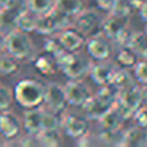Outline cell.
I'll return each instance as SVG.
<instances>
[{"label":"cell","mask_w":147,"mask_h":147,"mask_svg":"<svg viewBox=\"0 0 147 147\" xmlns=\"http://www.w3.org/2000/svg\"><path fill=\"white\" fill-rule=\"evenodd\" d=\"M45 89L46 84L35 78H24L14 87L13 98L19 103V106L29 109V108H36L43 105L45 98Z\"/></svg>","instance_id":"obj_1"},{"label":"cell","mask_w":147,"mask_h":147,"mask_svg":"<svg viewBox=\"0 0 147 147\" xmlns=\"http://www.w3.org/2000/svg\"><path fill=\"white\" fill-rule=\"evenodd\" d=\"M5 51L10 55H13L16 60L29 62L33 60L36 55L35 46L32 38L27 32H22L19 29H13L11 32L5 33Z\"/></svg>","instance_id":"obj_2"},{"label":"cell","mask_w":147,"mask_h":147,"mask_svg":"<svg viewBox=\"0 0 147 147\" xmlns=\"http://www.w3.org/2000/svg\"><path fill=\"white\" fill-rule=\"evenodd\" d=\"M115 106L119 108V111L122 112L125 119L133 117L134 111L142 105L141 101V93H139V84L133 87H128V89L119 90V95L115 98Z\"/></svg>","instance_id":"obj_3"},{"label":"cell","mask_w":147,"mask_h":147,"mask_svg":"<svg viewBox=\"0 0 147 147\" xmlns=\"http://www.w3.org/2000/svg\"><path fill=\"white\" fill-rule=\"evenodd\" d=\"M101 21L103 18L93 8H84L81 13L74 16V26L82 35H93L96 32H101Z\"/></svg>","instance_id":"obj_4"},{"label":"cell","mask_w":147,"mask_h":147,"mask_svg":"<svg viewBox=\"0 0 147 147\" xmlns=\"http://www.w3.org/2000/svg\"><path fill=\"white\" fill-rule=\"evenodd\" d=\"M43 106L46 111L62 112L67 106V95H65V87L59 82H48L45 89V98Z\"/></svg>","instance_id":"obj_5"},{"label":"cell","mask_w":147,"mask_h":147,"mask_svg":"<svg viewBox=\"0 0 147 147\" xmlns=\"http://www.w3.org/2000/svg\"><path fill=\"white\" fill-rule=\"evenodd\" d=\"M84 43H86V48H87V54L93 60H105V59H109L112 55L111 40L101 32L90 35V38Z\"/></svg>","instance_id":"obj_6"},{"label":"cell","mask_w":147,"mask_h":147,"mask_svg":"<svg viewBox=\"0 0 147 147\" xmlns=\"http://www.w3.org/2000/svg\"><path fill=\"white\" fill-rule=\"evenodd\" d=\"M27 8V0H13L10 5L0 8V32L8 33L16 29L18 16Z\"/></svg>","instance_id":"obj_7"},{"label":"cell","mask_w":147,"mask_h":147,"mask_svg":"<svg viewBox=\"0 0 147 147\" xmlns=\"http://www.w3.org/2000/svg\"><path fill=\"white\" fill-rule=\"evenodd\" d=\"M65 87V95H67V103L73 106H82L92 95L90 87L84 82L82 79H70Z\"/></svg>","instance_id":"obj_8"},{"label":"cell","mask_w":147,"mask_h":147,"mask_svg":"<svg viewBox=\"0 0 147 147\" xmlns=\"http://www.w3.org/2000/svg\"><path fill=\"white\" fill-rule=\"evenodd\" d=\"M60 127L63 128L65 134L70 138H74V139L86 134L90 128L89 119L79 114H71V112L63 114V117H60Z\"/></svg>","instance_id":"obj_9"},{"label":"cell","mask_w":147,"mask_h":147,"mask_svg":"<svg viewBox=\"0 0 147 147\" xmlns=\"http://www.w3.org/2000/svg\"><path fill=\"white\" fill-rule=\"evenodd\" d=\"M90 67H92V60L90 59H87L86 55H79L73 52L70 60L67 62V65L62 68V71L70 79H84L86 76H89Z\"/></svg>","instance_id":"obj_10"},{"label":"cell","mask_w":147,"mask_h":147,"mask_svg":"<svg viewBox=\"0 0 147 147\" xmlns=\"http://www.w3.org/2000/svg\"><path fill=\"white\" fill-rule=\"evenodd\" d=\"M117 65L112 63L109 59H105V60H96L95 63H92L90 67L89 74L92 76V81L98 86H103V84H108L112 81L114 78V73L117 70Z\"/></svg>","instance_id":"obj_11"},{"label":"cell","mask_w":147,"mask_h":147,"mask_svg":"<svg viewBox=\"0 0 147 147\" xmlns=\"http://www.w3.org/2000/svg\"><path fill=\"white\" fill-rule=\"evenodd\" d=\"M19 131H21V122L18 119V115L8 111V109L0 111V133L7 139V144L10 139H14L19 134Z\"/></svg>","instance_id":"obj_12"},{"label":"cell","mask_w":147,"mask_h":147,"mask_svg":"<svg viewBox=\"0 0 147 147\" xmlns=\"http://www.w3.org/2000/svg\"><path fill=\"white\" fill-rule=\"evenodd\" d=\"M57 36L60 40V43L63 45V48L70 52L79 51L84 46V41H86V35H82L78 29H73V26L59 30Z\"/></svg>","instance_id":"obj_13"},{"label":"cell","mask_w":147,"mask_h":147,"mask_svg":"<svg viewBox=\"0 0 147 147\" xmlns=\"http://www.w3.org/2000/svg\"><path fill=\"white\" fill-rule=\"evenodd\" d=\"M43 114H45V108L41 106L26 109L22 117L24 130L30 134H38L43 130Z\"/></svg>","instance_id":"obj_14"},{"label":"cell","mask_w":147,"mask_h":147,"mask_svg":"<svg viewBox=\"0 0 147 147\" xmlns=\"http://www.w3.org/2000/svg\"><path fill=\"white\" fill-rule=\"evenodd\" d=\"M59 30H62V27H60L59 13L55 10H51V11H48V13L38 16L35 32H38L40 35H54Z\"/></svg>","instance_id":"obj_15"},{"label":"cell","mask_w":147,"mask_h":147,"mask_svg":"<svg viewBox=\"0 0 147 147\" xmlns=\"http://www.w3.org/2000/svg\"><path fill=\"white\" fill-rule=\"evenodd\" d=\"M111 106H112L111 103L103 100L101 96L96 93V95H90V98L82 105V108H84V112H86V117L89 119V120H98Z\"/></svg>","instance_id":"obj_16"},{"label":"cell","mask_w":147,"mask_h":147,"mask_svg":"<svg viewBox=\"0 0 147 147\" xmlns=\"http://www.w3.org/2000/svg\"><path fill=\"white\" fill-rule=\"evenodd\" d=\"M127 27H128L127 18H120V16H115V14H111V13L101 21V33H105L109 40H114Z\"/></svg>","instance_id":"obj_17"},{"label":"cell","mask_w":147,"mask_h":147,"mask_svg":"<svg viewBox=\"0 0 147 147\" xmlns=\"http://www.w3.org/2000/svg\"><path fill=\"white\" fill-rule=\"evenodd\" d=\"M120 146H130V147H146L147 146V131L146 128L139 127H131L122 134Z\"/></svg>","instance_id":"obj_18"},{"label":"cell","mask_w":147,"mask_h":147,"mask_svg":"<svg viewBox=\"0 0 147 147\" xmlns=\"http://www.w3.org/2000/svg\"><path fill=\"white\" fill-rule=\"evenodd\" d=\"M125 117L122 115V112L119 111V108L115 105H112L101 117L98 119L100 128H109V130H120L123 125Z\"/></svg>","instance_id":"obj_19"},{"label":"cell","mask_w":147,"mask_h":147,"mask_svg":"<svg viewBox=\"0 0 147 147\" xmlns=\"http://www.w3.org/2000/svg\"><path fill=\"white\" fill-rule=\"evenodd\" d=\"M86 7H87V0H55L54 3V10L73 18L78 13H81Z\"/></svg>","instance_id":"obj_20"},{"label":"cell","mask_w":147,"mask_h":147,"mask_svg":"<svg viewBox=\"0 0 147 147\" xmlns=\"http://www.w3.org/2000/svg\"><path fill=\"white\" fill-rule=\"evenodd\" d=\"M36 21H38V14H35L33 11H30L29 8L22 11V13L18 16V21H16V29L22 30V32H35L36 29Z\"/></svg>","instance_id":"obj_21"},{"label":"cell","mask_w":147,"mask_h":147,"mask_svg":"<svg viewBox=\"0 0 147 147\" xmlns=\"http://www.w3.org/2000/svg\"><path fill=\"white\" fill-rule=\"evenodd\" d=\"M128 48L139 59H147V36L142 32H133Z\"/></svg>","instance_id":"obj_22"},{"label":"cell","mask_w":147,"mask_h":147,"mask_svg":"<svg viewBox=\"0 0 147 147\" xmlns=\"http://www.w3.org/2000/svg\"><path fill=\"white\" fill-rule=\"evenodd\" d=\"M111 82L119 90H123V89H128V87L136 86V78L128 71V68H117Z\"/></svg>","instance_id":"obj_23"},{"label":"cell","mask_w":147,"mask_h":147,"mask_svg":"<svg viewBox=\"0 0 147 147\" xmlns=\"http://www.w3.org/2000/svg\"><path fill=\"white\" fill-rule=\"evenodd\" d=\"M52 55H35V59H33V63H35V68L40 71L41 74H46V76H49V74H54L55 73V68H57V65H55V60H52Z\"/></svg>","instance_id":"obj_24"},{"label":"cell","mask_w":147,"mask_h":147,"mask_svg":"<svg viewBox=\"0 0 147 147\" xmlns=\"http://www.w3.org/2000/svg\"><path fill=\"white\" fill-rule=\"evenodd\" d=\"M36 136H38L40 146L45 147H59L63 142L59 130H41Z\"/></svg>","instance_id":"obj_25"},{"label":"cell","mask_w":147,"mask_h":147,"mask_svg":"<svg viewBox=\"0 0 147 147\" xmlns=\"http://www.w3.org/2000/svg\"><path fill=\"white\" fill-rule=\"evenodd\" d=\"M120 130H109V128H100V131L96 133L100 144H106V146H120L122 141Z\"/></svg>","instance_id":"obj_26"},{"label":"cell","mask_w":147,"mask_h":147,"mask_svg":"<svg viewBox=\"0 0 147 147\" xmlns=\"http://www.w3.org/2000/svg\"><path fill=\"white\" fill-rule=\"evenodd\" d=\"M18 60L13 57V55H10L7 52V54H0V74L2 76H10V74L16 73L18 71Z\"/></svg>","instance_id":"obj_27"},{"label":"cell","mask_w":147,"mask_h":147,"mask_svg":"<svg viewBox=\"0 0 147 147\" xmlns=\"http://www.w3.org/2000/svg\"><path fill=\"white\" fill-rule=\"evenodd\" d=\"M117 62L122 65L123 68H130V67H134V63H136L138 57L136 54H134L133 51H131L128 46H120L117 51Z\"/></svg>","instance_id":"obj_28"},{"label":"cell","mask_w":147,"mask_h":147,"mask_svg":"<svg viewBox=\"0 0 147 147\" xmlns=\"http://www.w3.org/2000/svg\"><path fill=\"white\" fill-rule=\"evenodd\" d=\"M54 3L55 0H27V8L40 16V14L54 10Z\"/></svg>","instance_id":"obj_29"},{"label":"cell","mask_w":147,"mask_h":147,"mask_svg":"<svg viewBox=\"0 0 147 147\" xmlns=\"http://www.w3.org/2000/svg\"><path fill=\"white\" fill-rule=\"evenodd\" d=\"M48 36H49V35H48ZM45 51H46V54L52 55V57H57V55H60L62 52L67 51V49H65L63 45L60 43L59 36L54 35V36H49V38L45 41Z\"/></svg>","instance_id":"obj_30"},{"label":"cell","mask_w":147,"mask_h":147,"mask_svg":"<svg viewBox=\"0 0 147 147\" xmlns=\"http://www.w3.org/2000/svg\"><path fill=\"white\" fill-rule=\"evenodd\" d=\"M133 11L134 10H133V7H131L130 0H115L114 7L111 8L109 13L115 14V16H120V18H128V16H131Z\"/></svg>","instance_id":"obj_31"},{"label":"cell","mask_w":147,"mask_h":147,"mask_svg":"<svg viewBox=\"0 0 147 147\" xmlns=\"http://www.w3.org/2000/svg\"><path fill=\"white\" fill-rule=\"evenodd\" d=\"M60 117L59 112H52V111H46L43 114V130H60Z\"/></svg>","instance_id":"obj_32"},{"label":"cell","mask_w":147,"mask_h":147,"mask_svg":"<svg viewBox=\"0 0 147 147\" xmlns=\"http://www.w3.org/2000/svg\"><path fill=\"white\" fill-rule=\"evenodd\" d=\"M11 103H13V92L10 90V87L0 84V111L10 109Z\"/></svg>","instance_id":"obj_33"},{"label":"cell","mask_w":147,"mask_h":147,"mask_svg":"<svg viewBox=\"0 0 147 147\" xmlns=\"http://www.w3.org/2000/svg\"><path fill=\"white\" fill-rule=\"evenodd\" d=\"M134 78L138 82L147 84V59L136 60L134 63Z\"/></svg>","instance_id":"obj_34"},{"label":"cell","mask_w":147,"mask_h":147,"mask_svg":"<svg viewBox=\"0 0 147 147\" xmlns=\"http://www.w3.org/2000/svg\"><path fill=\"white\" fill-rule=\"evenodd\" d=\"M133 119L136 122V125L142 128H147V105H141L139 108L134 111L133 114Z\"/></svg>","instance_id":"obj_35"},{"label":"cell","mask_w":147,"mask_h":147,"mask_svg":"<svg viewBox=\"0 0 147 147\" xmlns=\"http://www.w3.org/2000/svg\"><path fill=\"white\" fill-rule=\"evenodd\" d=\"M131 35H133V32H131L130 26H128L127 29H123L117 36H115L114 41L119 45V48H120V46H128V43H130V40H131Z\"/></svg>","instance_id":"obj_36"},{"label":"cell","mask_w":147,"mask_h":147,"mask_svg":"<svg viewBox=\"0 0 147 147\" xmlns=\"http://www.w3.org/2000/svg\"><path fill=\"white\" fill-rule=\"evenodd\" d=\"M18 144H19V146H24V147H38L40 141H38V136H36V134L27 133L26 136H22L18 141Z\"/></svg>","instance_id":"obj_37"},{"label":"cell","mask_w":147,"mask_h":147,"mask_svg":"<svg viewBox=\"0 0 147 147\" xmlns=\"http://www.w3.org/2000/svg\"><path fill=\"white\" fill-rule=\"evenodd\" d=\"M76 139H78V142H76L78 146H92V144H100L96 134H95V136H92L89 131H87L86 134H82V136L76 138Z\"/></svg>","instance_id":"obj_38"},{"label":"cell","mask_w":147,"mask_h":147,"mask_svg":"<svg viewBox=\"0 0 147 147\" xmlns=\"http://www.w3.org/2000/svg\"><path fill=\"white\" fill-rule=\"evenodd\" d=\"M115 0H96V5H98V8H101L103 11H111V8L114 7Z\"/></svg>","instance_id":"obj_39"},{"label":"cell","mask_w":147,"mask_h":147,"mask_svg":"<svg viewBox=\"0 0 147 147\" xmlns=\"http://www.w3.org/2000/svg\"><path fill=\"white\" fill-rule=\"evenodd\" d=\"M139 93H141V101H142V105H147V84H141L139 86Z\"/></svg>","instance_id":"obj_40"},{"label":"cell","mask_w":147,"mask_h":147,"mask_svg":"<svg viewBox=\"0 0 147 147\" xmlns=\"http://www.w3.org/2000/svg\"><path fill=\"white\" fill-rule=\"evenodd\" d=\"M139 16L142 18V21H146L147 22V0H144L142 3H141V7H139Z\"/></svg>","instance_id":"obj_41"},{"label":"cell","mask_w":147,"mask_h":147,"mask_svg":"<svg viewBox=\"0 0 147 147\" xmlns=\"http://www.w3.org/2000/svg\"><path fill=\"white\" fill-rule=\"evenodd\" d=\"M5 33L3 32H0V51H3L5 49Z\"/></svg>","instance_id":"obj_42"},{"label":"cell","mask_w":147,"mask_h":147,"mask_svg":"<svg viewBox=\"0 0 147 147\" xmlns=\"http://www.w3.org/2000/svg\"><path fill=\"white\" fill-rule=\"evenodd\" d=\"M13 0H0V8H3V7H7V5H10Z\"/></svg>","instance_id":"obj_43"},{"label":"cell","mask_w":147,"mask_h":147,"mask_svg":"<svg viewBox=\"0 0 147 147\" xmlns=\"http://www.w3.org/2000/svg\"><path fill=\"white\" fill-rule=\"evenodd\" d=\"M5 144H7V139H5V138L2 136V133H0V147H3Z\"/></svg>","instance_id":"obj_44"},{"label":"cell","mask_w":147,"mask_h":147,"mask_svg":"<svg viewBox=\"0 0 147 147\" xmlns=\"http://www.w3.org/2000/svg\"><path fill=\"white\" fill-rule=\"evenodd\" d=\"M144 33H146V36H147V27H146V30H144Z\"/></svg>","instance_id":"obj_45"}]
</instances>
